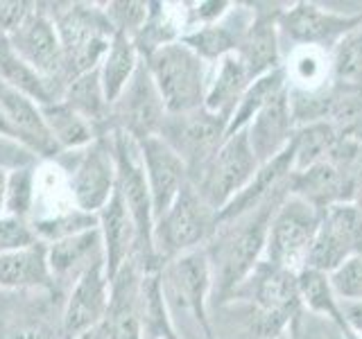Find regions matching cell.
Segmentation results:
<instances>
[{"label":"cell","mask_w":362,"mask_h":339,"mask_svg":"<svg viewBox=\"0 0 362 339\" xmlns=\"http://www.w3.org/2000/svg\"><path fill=\"white\" fill-rule=\"evenodd\" d=\"M37 235H34L30 222L16 220V218H0V254L18 251V249H28L37 244Z\"/></svg>","instance_id":"7bdbcfd3"},{"label":"cell","mask_w":362,"mask_h":339,"mask_svg":"<svg viewBox=\"0 0 362 339\" xmlns=\"http://www.w3.org/2000/svg\"><path fill=\"white\" fill-rule=\"evenodd\" d=\"M7 39L21 59L32 71H37L62 97L68 84L64 71V50L59 32H57L54 20L48 11L32 7V11L23 18L21 25L11 34H7Z\"/></svg>","instance_id":"8fae6325"},{"label":"cell","mask_w":362,"mask_h":339,"mask_svg":"<svg viewBox=\"0 0 362 339\" xmlns=\"http://www.w3.org/2000/svg\"><path fill=\"white\" fill-rule=\"evenodd\" d=\"M98 229L102 237V249H105V267L111 280L122 269V265L139 251L136 224L129 215V208L124 206L118 188L111 195L107 206L98 213Z\"/></svg>","instance_id":"7402d4cb"},{"label":"cell","mask_w":362,"mask_h":339,"mask_svg":"<svg viewBox=\"0 0 362 339\" xmlns=\"http://www.w3.org/2000/svg\"><path fill=\"white\" fill-rule=\"evenodd\" d=\"M45 254H48V267L54 285L71 287L84 271L105 260L100 229H90L86 233L66 237V240L45 244Z\"/></svg>","instance_id":"d4e9b609"},{"label":"cell","mask_w":362,"mask_h":339,"mask_svg":"<svg viewBox=\"0 0 362 339\" xmlns=\"http://www.w3.org/2000/svg\"><path fill=\"white\" fill-rule=\"evenodd\" d=\"M254 5L252 20H249L247 32L238 56L245 61L247 73L252 82L272 71L283 68L281 64V32H279V14L281 9L274 5Z\"/></svg>","instance_id":"ffe728a7"},{"label":"cell","mask_w":362,"mask_h":339,"mask_svg":"<svg viewBox=\"0 0 362 339\" xmlns=\"http://www.w3.org/2000/svg\"><path fill=\"white\" fill-rule=\"evenodd\" d=\"M299 297L301 305H305L310 312L328 316L337 326V331H344V316L339 310L337 294L331 285V276L324 271L303 267L299 271Z\"/></svg>","instance_id":"d590c367"},{"label":"cell","mask_w":362,"mask_h":339,"mask_svg":"<svg viewBox=\"0 0 362 339\" xmlns=\"http://www.w3.org/2000/svg\"><path fill=\"white\" fill-rule=\"evenodd\" d=\"M331 84L362 90V25L331 50Z\"/></svg>","instance_id":"74e56055"},{"label":"cell","mask_w":362,"mask_h":339,"mask_svg":"<svg viewBox=\"0 0 362 339\" xmlns=\"http://www.w3.org/2000/svg\"><path fill=\"white\" fill-rule=\"evenodd\" d=\"M249 20H252V9H243L240 5H233L229 14L220 23L188 30L179 41L188 45L202 61L215 66L220 59H224V56L238 54Z\"/></svg>","instance_id":"44dd1931"},{"label":"cell","mask_w":362,"mask_h":339,"mask_svg":"<svg viewBox=\"0 0 362 339\" xmlns=\"http://www.w3.org/2000/svg\"><path fill=\"white\" fill-rule=\"evenodd\" d=\"M0 82L21 90L23 95L32 97L39 107L62 100L57 95V90L45 82L37 71H32V68L21 59L16 50L11 48L7 37H0Z\"/></svg>","instance_id":"1f68e13d"},{"label":"cell","mask_w":362,"mask_h":339,"mask_svg":"<svg viewBox=\"0 0 362 339\" xmlns=\"http://www.w3.org/2000/svg\"><path fill=\"white\" fill-rule=\"evenodd\" d=\"M0 339H62L41 303H30L28 292H0Z\"/></svg>","instance_id":"4316f807"},{"label":"cell","mask_w":362,"mask_h":339,"mask_svg":"<svg viewBox=\"0 0 362 339\" xmlns=\"http://www.w3.org/2000/svg\"><path fill=\"white\" fill-rule=\"evenodd\" d=\"M0 136H5V138H9V141H16V143H21V145H23L21 133L14 129V124H11V122L7 120V116L3 113V109H0Z\"/></svg>","instance_id":"bcb514c9"},{"label":"cell","mask_w":362,"mask_h":339,"mask_svg":"<svg viewBox=\"0 0 362 339\" xmlns=\"http://www.w3.org/2000/svg\"><path fill=\"white\" fill-rule=\"evenodd\" d=\"M77 339H95V331H93V333H86V335H82V337H77Z\"/></svg>","instance_id":"f907efd6"},{"label":"cell","mask_w":362,"mask_h":339,"mask_svg":"<svg viewBox=\"0 0 362 339\" xmlns=\"http://www.w3.org/2000/svg\"><path fill=\"white\" fill-rule=\"evenodd\" d=\"M362 254V218L354 203H335L322 213L320 229L308 256L310 269L333 274L349 258Z\"/></svg>","instance_id":"5bb4252c"},{"label":"cell","mask_w":362,"mask_h":339,"mask_svg":"<svg viewBox=\"0 0 362 339\" xmlns=\"http://www.w3.org/2000/svg\"><path fill=\"white\" fill-rule=\"evenodd\" d=\"M247 138L252 150L258 158V163H267L276 158L281 152H286L297 124H294L288 90H283L279 97H274L269 105L258 113V116L247 124Z\"/></svg>","instance_id":"603a6c76"},{"label":"cell","mask_w":362,"mask_h":339,"mask_svg":"<svg viewBox=\"0 0 362 339\" xmlns=\"http://www.w3.org/2000/svg\"><path fill=\"white\" fill-rule=\"evenodd\" d=\"M339 339H362V337H358L356 333H351L344 328V331H339Z\"/></svg>","instance_id":"681fc988"},{"label":"cell","mask_w":362,"mask_h":339,"mask_svg":"<svg viewBox=\"0 0 362 339\" xmlns=\"http://www.w3.org/2000/svg\"><path fill=\"white\" fill-rule=\"evenodd\" d=\"M0 109H3L7 120L14 124V129L21 133L23 145L30 147L32 152L41 156H54L59 152L52 143L48 129H45L41 107L32 97L23 95L21 90L0 82Z\"/></svg>","instance_id":"f1b7e54d"},{"label":"cell","mask_w":362,"mask_h":339,"mask_svg":"<svg viewBox=\"0 0 362 339\" xmlns=\"http://www.w3.org/2000/svg\"><path fill=\"white\" fill-rule=\"evenodd\" d=\"M288 86L297 90H322L331 86V52L320 48H292L283 64Z\"/></svg>","instance_id":"d6a6232c"},{"label":"cell","mask_w":362,"mask_h":339,"mask_svg":"<svg viewBox=\"0 0 362 339\" xmlns=\"http://www.w3.org/2000/svg\"><path fill=\"white\" fill-rule=\"evenodd\" d=\"M258 167L260 163L243 129L226 136L209 163L190 177V184L215 213H220L238 192H243Z\"/></svg>","instance_id":"ba28073f"},{"label":"cell","mask_w":362,"mask_h":339,"mask_svg":"<svg viewBox=\"0 0 362 339\" xmlns=\"http://www.w3.org/2000/svg\"><path fill=\"white\" fill-rule=\"evenodd\" d=\"M161 290L175 331H195L202 339H215L209 321V297L213 294L211 263L204 249L177 256L161 265Z\"/></svg>","instance_id":"7a4b0ae2"},{"label":"cell","mask_w":362,"mask_h":339,"mask_svg":"<svg viewBox=\"0 0 362 339\" xmlns=\"http://www.w3.org/2000/svg\"><path fill=\"white\" fill-rule=\"evenodd\" d=\"M292 172H294V143H290L288 150L281 152L276 158H272L267 163H260L256 174L243 188V192H238V195L218 213V224L235 220V218H240V215L254 210L256 206H260V203L274 195L276 190L286 188L290 184Z\"/></svg>","instance_id":"cb8c5ba5"},{"label":"cell","mask_w":362,"mask_h":339,"mask_svg":"<svg viewBox=\"0 0 362 339\" xmlns=\"http://www.w3.org/2000/svg\"><path fill=\"white\" fill-rule=\"evenodd\" d=\"M288 186L276 190L254 210L218 224V231L211 237V242L204 246L211 263L213 294L220 301L233 299L238 287L252 276V271L265 258L269 224L279 203L288 195Z\"/></svg>","instance_id":"6da1fadb"},{"label":"cell","mask_w":362,"mask_h":339,"mask_svg":"<svg viewBox=\"0 0 362 339\" xmlns=\"http://www.w3.org/2000/svg\"><path fill=\"white\" fill-rule=\"evenodd\" d=\"M233 299H245L252 305V333L256 339H281L301 310L299 274L260 260Z\"/></svg>","instance_id":"3957f363"},{"label":"cell","mask_w":362,"mask_h":339,"mask_svg":"<svg viewBox=\"0 0 362 339\" xmlns=\"http://www.w3.org/2000/svg\"><path fill=\"white\" fill-rule=\"evenodd\" d=\"M339 310H342L346 331L362 337V301H339Z\"/></svg>","instance_id":"f6af8a7d"},{"label":"cell","mask_w":362,"mask_h":339,"mask_svg":"<svg viewBox=\"0 0 362 339\" xmlns=\"http://www.w3.org/2000/svg\"><path fill=\"white\" fill-rule=\"evenodd\" d=\"M158 136L179 154L188 167V177H192L222 147L229 136V124L202 107L179 116H165Z\"/></svg>","instance_id":"7c38bea8"},{"label":"cell","mask_w":362,"mask_h":339,"mask_svg":"<svg viewBox=\"0 0 362 339\" xmlns=\"http://www.w3.org/2000/svg\"><path fill=\"white\" fill-rule=\"evenodd\" d=\"M7 179H9V170L0 167V218H5V201H7Z\"/></svg>","instance_id":"7dc6e473"},{"label":"cell","mask_w":362,"mask_h":339,"mask_svg":"<svg viewBox=\"0 0 362 339\" xmlns=\"http://www.w3.org/2000/svg\"><path fill=\"white\" fill-rule=\"evenodd\" d=\"M283 90H288L286 68H279V71H272L263 77L254 79V82L249 84V88L245 90L240 105H238L233 118L229 122V133L247 129V124L252 122L272 100L279 97Z\"/></svg>","instance_id":"e575fe53"},{"label":"cell","mask_w":362,"mask_h":339,"mask_svg":"<svg viewBox=\"0 0 362 339\" xmlns=\"http://www.w3.org/2000/svg\"><path fill=\"white\" fill-rule=\"evenodd\" d=\"M281 339H283V337H281Z\"/></svg>","instance_id":"816d5d0a"},{"label":"cell","mask_w":362,"mask_h":339,"mask_svg":"<svg viewBox=\"0 0 362 339\" xmlns=\"http://www.w3.org/2000/svg\"><path fill=\"white\" fill-rule=\"evenodd\" d=\"M111 280L107 274L105 260L84 271L71 287H68L59 331L62 339H77L86 333H93L102 323L109 308Z\"/></svg>","instance_id":"2e32d148"},{"label":"cell","mask_w":362,"mask_h":339,"mask_svg":"<svg viewBox=\"0 0 362 339\" xmlns=\"http://www.w3.org/2000/svg\"><path fill=\"white\" fill-rule=\"evenodd\" d=\"M351 203H354L356 210L360 213V218H362V186H360V188H356V192H354V199H351Z\"/></svg>","instance_id":"c3c4849f"},{"label":"cell","mask_w":362,"mask_h":339,"mask_svg":"<svg viewBox=\"0 0 362 339\" xmlns=\"http://www.w3.org/2000/svg\"><path fill=\"white\" fill-rule=\"evenodd\" d=\"M105 14L113 32L136 39L150 16V3H109L105 5Z\"/></svg>","instance_id":"60d3db41"},{"label":"cell","mask_w":362,"mask_h":339,"mask_svg":"<svg viewBox=\"0 0 362 339\" xmlns=\"http://www.w3.org/2000/svg\"><path fill=\"white\" fill-rule=\"evenodd\" d=\"M288 190L290 195L303 199L320 213L335 203H351V197H354L349 167L337 165L328 158L303 170H294Z\"/></svg>","instance_id":"d6986e66"},{"label":"cell","mask_w":362,"mask_h":339,"mask_svg":"<svg viewBox=\"0 0 362 339\" xmlns=\"http://www.w3.org/2000/svg\"><path fill=\"white\" fill-rule=\"evenodd\" d=\"M320 222L322 213L303 199L290 195L288 190V195L283 197L274 218H272L263 260L299 274L308 265Z\"/></svg>","instance_id":"9c48e42d"},{"label":"cell","mask_w":362,"mask_h":339,"mask_svg":"<svg viewBox=\"0 0 362 339\" xmlns=\"http://www.w3.org/2000/svg\"><path fill=\"white\" fill-rule=\"evenodd\" d=\"M328 276L339 301H362V254L349 258Z\"/></svg>","instance_id":"b9f144b4"},{"label":"cell","mask_w":362,"mask_h":339,"mask_svg":"<svg viewBox=\"0 0 362 339\" xmlns=\"http://www.w3.org/2000/svg\"><path fill=\"white\" fill-rule=\"evenodd\" d=\"M168 116H179L204 107L209 88V64L181 41L165 43L143 56Z\"/></svg>","instance_id":"277c9868"},{"label":"cell","mask_w":362,"mask_h":339,"mask_svg":"<svg viewBox=\"0 0 362 339\" xmlns=\"http://www.w3.org/2000/svg\"><path fill=\"white\" fill-rule=\"evenodd\" d=\"M52 20L64 50L66 82L95 71L116 34L105 14V7L100 9L98 5L73 3L54 11Z\"/></svg>","instance_id":"5b68a950"},{"label":"cell","mask_w":362,"mask_h":339,"mask_svg":"<svg viewBox=\"0 0 362 339\" xmlns=\"http://www.w3.org/2000/svg\"><path fill=\"white\" fill-rule=\"evenodd\" d=\"M116 179L118 170L116 154H113V141L100 136L79 156L77 165L71 172V179H68V190H71L75 208L98 215L116 192Z\"/></svg>","instance_id":"9a60e30c"},{"label":"cell","mask_w":362,"mask_h":339,"mask_svg":"<svg viewBox=\"0 0 362 339\" xmlns=\"http://www.w3.org/2000/svg\"><path fill=\"white\" fill-rule=\"evenodd\" d=\"M294 170H303L331 156L337 145V133L331 122H313L303 124L294 131Z\"/></svg>","instance_id":"8d00e7d4"},{"label":"cell","mask_w":362,"mask_h":339,"mask_svg":"<svg viewBox=\"0 0 362 339\" xmlns=\"http://www.w3.org/2000/svg\"><path fill=\"white\" fill-rule=\"evenodd\" d=\"M145 267L136 258L127 260L111 278L109 308L95 328V339H143L141 328V280Z\"/></svg>","instance_id":"e0dca14e"},{"label":"cell","mask_w":362,"mask_h":339,"mask_svg":"<svg viewBox=\"0 0 362 339\" xmlns=\"http://www.w3.org/2000/svg\"><path fill=\"white\" fill-rule=\"evenodd\" d=\"M141 59L143 56H141L139 48H136L134 39L124 37V34H113L109 50L105 56H102V61L98 66L102 90H105L109 107L118 100L124 86L129 84V79L134 77Z\"/></svg>","instance_id":"4dcf8cb0"},{"label":"cell","mask_w":362,"mask_h":339,"mask_svg":"<svg viewBox=\"0 0 362 339\" xmlns=\"http://www.w3.org/2000/svg\"><path fill=\"white\" fill-rule=\"evenodd\" d=\"M218 231L215 213L199 192L188 184L170 210L154 224V249L158 265L177 256L204 249Z\"/></svg>","instance_id":"52a82bcc"},{"label":"cell","mask_w":362,"mask_h":339,"mask_svg":"<svg viewBox=\"0 0 362 339\" xmlns=\"http://www.w3.org/2000/svg\"><path fill=\"white\" fill-rule=\"evenodd\" d=\"M165 105L152 82V75L141 59L134 77L109 109L113 131H122L134 141H145L158 136L165 122Z\"/></svg>","instance_id":"4fadbf2b"},{"label":"cell","mask_w":362,"mask_h":339,"mask_svg":"<svg viewBox=\"0 0 362 339\" xmlns=\"http://www.w3.org/2000/svg\"><path fill=\"white\" fill-rule=\"evenodd\" d=\"M362 25V11H335L317 3H294L279 14L281 37L294 48H320L331 52L346 34Z\"/></svg>","instance_id":"30bf717a"},{"label":"cell","mask_w":362,"mask_h":339,"mask_svg":"<svg viewBox=\"0 0 362 339\" xmlns=\"http://www.w3.org/2000/svg\"><path fill=\"white\" fill-rule=\"evenodd\" d=\"M139 147H141L145 179H147V188H150L154 222H156L170 210V206L181 195V190L190 184L188 167L161 136L139 141Z\"/></svg>","instance_id":"ac0fdd59"},{"label":"cell","mask_w":362,"mask_h":339,"mask_svg":"<svg viewBox=\"0 0 362 339\" xmlns=\"http://www.w3.org/2000/svg\"><path fill=\"white\" fill-rule=\"evenodd\" d=\"M113 154H116V188L124 201V206L129 208V215L136 224V233H139V251H136V260L150 271V269H161L154 249V208H152V197L150 188H147L145 179V167H143V156L139 141H134L132 136L122 131H113Z\"/></svg>","instance_id":"8992f818"},{"label":"cell","mask_w":362,"mask_h":339,"mask_svg":"<svg viewBox=\"0 0 362 339\" xmlns=\"http://www.w3.org/2000/svg\"><path fill=\"white\" fill-rule=\"evenodd\" d=\"M41 116L45 122L52 143L57 150H86L90 143H95L100 136L95 124H90L86 118L75 113L62 100L50 102V105L41 107Z\"/></svg>","instance_id":"f546056e"},{"label":"cell","mask_w":362,"mask_h":339,"mask_svg":"<svg viewBox=\"0 0 362 339\" xmlns=\"http://www.w3.org/2000/svg\"><path fill=\"white\" fill-rule=\"evenodd\" d=\"M249 84H252V77H249L247 66L240 56L238 54L224 56L211 71L206 97H204V109L211 111L213 116L226 120V124H229Z\"/></svg>","instance_id":"83f0119b"},{"label":"cell","mask_w":362,"mask_h":339,"mask_svg":"<svg viewBox=\"0 0 362 339\" xmlns=\"http://www.w3.org/2000/svg\"><path fill=\"white\" fill-rule=\"evenodd\" d=\"M0 292H57L43 242L0 254Z\"/></svg>","instance_id":"484cf974"},{"label":"cell","mask_w":362,"mask_h":339,"mask_svg":"<svg viewBox=\"0 0 362 339\" xmlns=\"http://www.w3.org/2000/svg\"><path fill=\"white\" fill-rule=\"evenodd\" d=\"M34 197H37V177L32 167H14L9 170L7 179V201L5 215L7 218L25 220L34 208Z\"/></svg>","instance_id":"ab89813d"},{"label":"cell","mask_w":362,"mask_h":339,"mask_svg":"<svg viewBox=\"0 0 362 339\" xmlns=\"http://www.w3.org/2000/svg\"><path fill=\"white\" fill-rule=\"evenodd\" d=\"M62 102L71 107L75 113H79L82 118H86L90 124H95V127L100 122L109 120L111 107L105 97V90H102L98 68L95 71H88L84 75L71 79L64 88Z\"/></svg>","instance_id":"836d02e7"},{"label":"cell","mask_w":362,"mask_h":339,"mask_svg":"<svg viewBox=\"0 0 362 339\" xmlns=\"http://www.w3.org/2000/svg\"><path fill=\"white\" fill-rule=\"evenodd\" d=\"M188 7V30H195L220 23L231 11L233 3H226V0H202V3H192Z\"/></svg>","instance_id":"ee69618b"},{"label":"cell","mask_w":362,"mask_h":339,"mask_svg":"<svg viewBox=\"0 0 362 339\" xmlns=\"http://www.w3.org/2000/svg\"><path fill=\"white\" fill-rule=\"evenodd\" d=\"M30 226L39 242L52 244V242L66 240V237L98 229V215L84 213L79 208H66L54 215H48V218L34 220V222H30Z\"/></svg>","instance_id":"f35d334b"}]
</instances>
